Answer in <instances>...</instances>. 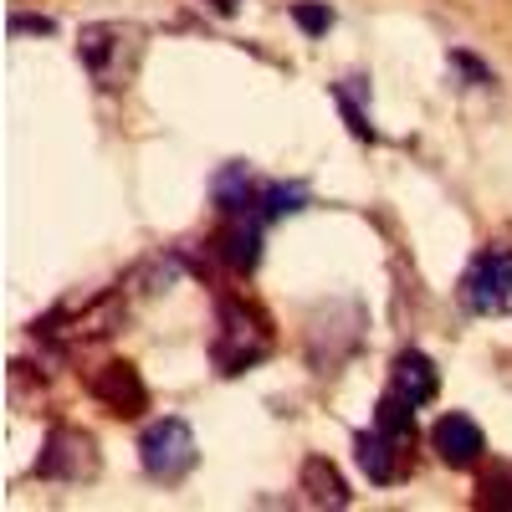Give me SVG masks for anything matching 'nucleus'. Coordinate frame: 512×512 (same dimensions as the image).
<instances>
[{"mask_svg": "<svg viewBox=\"0 0 512 512\" xmlns=\"http://www.w3.org/2000/svg\"><path fill=\"white\" fill-rule=\"evenodd\" d=\"M216 205L221 216H251V221H277V216H292V210L308 205V190L303 185H282V180H256L246 164H231L216 175Z\"/></svg>", "mask_w": 512, "mask_h": 512, "instance_id": "1", "label": "nucleus"}, {"mask_svg": "<svg viewBox=\"0 0 512 512\" xmlns=\"http://www.w3.org/2000/svg\"><path fill=\"white\" fill-rule=\"evenodd\" d=\"M272 349V333L267 323L256 318L246 303L226 297L221 303V318H216V338H210V359H216L221 374H246L251 364H262Z\"/></svg>", "mask_w": 512, "mask_h": 512, "instance_id": "2", "label": "nucleus"}, {"mask_svg": "<svg viewBox=\"0 0 512 512\" xmlns=\"http://www.w3.org/2000/svg\"><path fill=\"white\" fill-rule=\"evenodd\" d=\"M139 461H144V472L154 482H185L195 472V461H200V441L190 431V420H180V415L154 420L139 436Z\"/></svg>", "mask_w": 512, "mask_h": 512, "instance_id": "3", "label": "nucleus"}, {"mask_svg": "<svg viewBox=\"0 0 512 512\" xmlns=\"http://www.w3.org/2000/svg\"><path fill=\"white\" fill-rule=\"evenodd\" d=\"M123 323V297L118 292H103L93 303H82L72 313V303H62L47 323H36V338H52L57 349H77V344H98V338L118 333Z\"/></svg>", "mask_w": 512, "mask_h": 512, "instance_id": "4", "label": "nucleus"}, {"mask_svg": "<svg viewBox=\"0 0 512 512\" xmlns=\"http://www.w3.org/2000/svg\"><path fill=\"white\" fill-rule=\"evenodd\" d=\"M461 303L482 313V318H502L512 313V251L492 246L482 256H472V267L461 277Z\"/></svg>", "mask_w": 512, "mask_h": 512, "instance_id": "5", "label": "nucleus"}, {"mask_svg": "<svg viewBox=\"0 0 512 512\" xmlns=\"http://www.w3.org/2000/svg\"><path fill=\"white\" fill-rule=\"evenodd\" d=\"M98 472V451H93V436L88 431H72V425H57L41 446V461H36V477L47 482H82Z\"/></svg>", "mask_w": 512, "mask_h": 512, "instance_id": "6", "label": "nucleus"}, {"mask_svg": "<svg viewBox=\"0 0 512 512\" xmlns=\"http://www.w3.org/2000/svg\"><path fill=\"white\" fill-rule=\"evenodd\" d=\"M88 390L93 400L108 410V415H123V420H134L149 410V384L139 374V364H128V359H108L93 379H88Z\"/></svg>", "mask_w": 512, "mask_h": 512, "instance_id": "7", "label": "nucleus"}, {"mask_svg": "<svg viewBox=\"0 0 512 512\" xmlns=\"http://www.w3.org/2000/svg\"><path fill=\"white\" fill-rule=\"evenodd\" d=\"M431 446H436V456H441L446 466H456V472H472V466L482 461V451H487V436H482V425H477L472 415L451 410V415H441V420L431 425Z\"/></svg>", "mask_w": 512, "mask_h": 512, "instance_id": "8", "label": "nucleus"}, {"mask_svg": "<svg viewBox=\"0 0 512 512\" xmlns=\"http://www.w3.org/2000/svg\"><path fill=\"white\" fill-rule=\"evenodd\" d=\"M354 451H359V466H364V477L369 482H379V487H390V482H400L405 472H410V461H415V451H405V446H395L390 436L379 431H359L354 436Z\"/></svg>", "mask_w": 512, "mask_h": 512, "instance_id": "9", "label": "nucleus"}, {"mask_svg": "<svg viewBox=\"0 0 512 512\" xmlns=\"http://www.w3.org/2000/svg\"><path fill=\"white\" fill-rule=\"evenodd\" d=\"M262 221L251 216H226L221 231H216V256L231 267V272H251L256 262H262Z\"/></svg>", "mask_w": 512, "mask_h": 512, "instance_id": "10", "label": "nucleus"}, {"mask_svg": "<svg viewBox=\"0 0 512 512\" xmlns=\"http://www.w3.org/2000/svg\"><path fill=\"white\" fill-rule=\"evenodd\" d=\"M390 390L420 410V405H431V400H436V390H441V374H436V364L425 359L420 349H405V354L395 359V369H390Z\"/></svg>", "mask_w": 512, "mask_h": 512, "instance_id": "11", "label": "nucleus"}, {"mask_svg": "<svg viewBox=\"0 0 512 512\" xmlns=\"http://www.w3.org/2000/svg\"><path fill=\"white\" fill-rule=\"evenodd\" d=\"M297 482H303V492H308L313 507H349V502H354L344 472H338L328 456H308V461H303V477H297Z\"/></svg>", "mask_w": 512, "mask_h": 512, "instance_id": "12", "label": "nucleus"}, {"mask_svg": "<svg viewBox=\"0 0 512 512\" xmlns=\"http://www.w3.org/2000/svg\"><path fill=\"white\" fill-rule=\"evenodd\" d=\"M118 36H123L118 26H88V31L77 36V57L88 62V72H93L98 82L113 77V72H108V57L118 52Z\"/></svg>", "mask_w": 512, "mask_h": 512, "instance_id": "13", "label": "nucleus"}, {"mask_svg": "<svg viewBox=\"0 0 512 512\" xmlns=\"http://www.w3.org/2000/svg\"><path fill=\"white\" fill-rule=\"evenodd\" d=\"M477 507H492V512H512V472H492L477 492Z\"/></svg>", "mask_w": 512, "mask_h": 512, "instance_id": "14", "label": "nucleus"}, {"mask_svg": "<svg viewBox=\"0 0 512 512\" xmlns=\"http://www.w3.org/2000/svg\"><path fill=\"white\" fill-rule=\"evenodd\" d=\"M292 16H297V26H303L308 36H323L333 26V11L328 6H292Z\"/></svg>", "mask_w": 512, "mask_h": 512, "instance_id": "15", "label": "nucleus"}, {"mask_svg": "<svg viewBox=\"0 0 512 512\" xmlns=\"http://www.w3.org/2000/svg\"><path fill=\"white\" fill-rule=\"evenodd\" d=\"M333 103H338V108H344V118H349V128H354V134H359V139H374V123H369V118L359 113V103H354V98H349L344 88H333Z\"/></svg>", "mask_w": 512, "mask_h": 512, "instance_id": "16", "label": "nucleus"}, {"mask_svg": "<svg viewBox=\"0 0 512 512\" xmlns=\"http://www.w3.org/2000/svg\"><path fill=\"white\" fill-rule=\"evenodd\" d=\"M451 62H456V67H461L466 77H472V82H477V88H487V82H492V72H487V67L477 62V57H466V52H456Z\"/></svg>", "mask_w": 512, "mask_h": 512, "instance_id": "17", "label": "nucleus"}, {"mask_svg": "<svg viewBox=\"0 0 512 512\" xmlns=\"http://www.w3.org/2000/svg\"><path fill=\"white\" fill-rule=\"evenodd\" d=\"M11 31H41V36H47V31H52V21H47V16H16V21H11Z\"/></svg>", "mask_w": 512, "mask_h": 512, "instance_id": "18", "label": "nucleus"}, {"mask_svg": "<svg viewBox=\"0 0 512 512\" xmlns=\"http://www.w3.org/2000/svg\"><path fill=\"white\" fill-rule=\"evenodd\" d=\"M236 6H241V0H210V11H216V16H236Z\"/></svg>", "mask_w": 512, "mask_h": 512, "instance_id": "19", "label": "nucleus"}]
</instances>
